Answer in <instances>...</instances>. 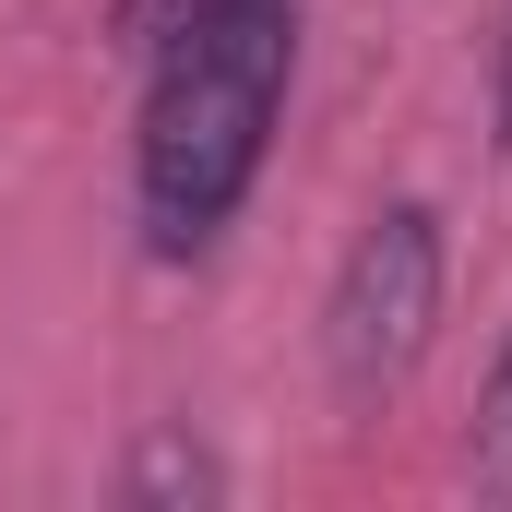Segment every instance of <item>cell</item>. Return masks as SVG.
I'll use <instances>...</instances> for the list:
<instances>
[{
    "label": "cell",
    "instance_id": "6da1fadb",
    "mask_svg": "<svg viewBox=\"0 0 512 512\" xmlns=\"http://www.w3.org/2000/svg\"><path fill=\"white\" fill-rule=\"evenodd\" d=\"M143 60H155V84H143L131 191H143V239L167 262H191V251H215V227L262 179L286 60H298V0H215L203 24L155 36Z\"/></svg>",
    "mask_w": 512,
    "mask_h": 512
},
{
    "label": "cell",
    "instance_id": "7a4b0ae2",
    "mask_svg": "<svg viewBox=\"0 0 512 512\" xmlns=\"http://www.w3.org/2000/svg\"><path fill=\"white\" fill-rule=\"evenodd\" d=\"M429 310H441V215L429 203H382L358 227V251L322 298V358H334V393L346 405H382L417 346H429Z\"/></svg>",
    "mask_w": 512,
    "mask_h": 512
},
{
    "label": "cell",
    "instance_id": "3957f363",
    "mask_svg": "<svg viewBox=\"0 0 512 512\" xmlns=\"http://www.w3.org/2000/svg\"><path fill=\"white\" fill-rule=\"evenodd\" d=\"M465 477H477L489 501H512V334H501V358H489V382H477V429H465Z\"/></svg>",
    "mask_w": 512,
    "mask_h": 512
},
{
    "label": "cell",
    "instance_id": "277c9868",
    "mask_svg": "<svg viewBox=\"0 0 512 512\" xmlns=\"http://www.w3.org/2000/svg\"><path fill=\"white\" fill-rule=\"evenodd\" d=\"M215 0H120V36L131 48H155V36H179V24H203Z\"/></svg>",
    "mask_w": 512,
    "mask_h": 512
},
{
    "label": "cell",
    "instance_id": "5b68a950",
    "mask_svg": "<svg viewBox=\"0 0 512 512\" xmlns=\"http://www.w3.org/2000/svg\"><path fill=\"white\" fill-rule=\"evenodd\" d=\"M167 489H215V465L179 453V441H155V453H143V501H167Z\"/></svg>",
    "mask_w": 512,
    "mask_h": 512
},
{
    "label": "cell",
    "instance_id": "8992f818",
    "mask_svg": "<svg viewBox=\"0 0 512 512\" xmlns=\"http://www.w3.org/2000/svg\"><path fill=\"white\" fill-rule=\"evenodd\" d=\"M489 96H501V155H512V12H501V72H489Z\"/></svg>",
    "mask_w": 512,
    "mask_h": 512
}]
</instances>
